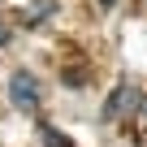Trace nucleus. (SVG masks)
Wrapping results in <instances>:
<instances>
[{
	"label": "nucleus",
	"mask_w": 147,
	"mask_h": 147,
	"mask_svg": "<svg viewBox=\"0 0 147 147\" xmlns=\"http://www.w3.org/2000/svg\"><path fill=\"white\" fill-rule=\"evenodd\" d=\"M100 5H104V9H113V5H117V0H100Z\"/></svg>",
	"instance_id": "423d86ee"
},
{
	"label": "nucleus",
	"mask_w": 147,
	"mask_h": 147,
	"mask_svg": "<svg viewBox=\"0 0 147 147\" xmlns=\"http://www.w3.org/2000/svg\"><path fill=\"white\" fill-rule=\"evenodd\" d=\"M0 43H9V30H5V26H0Z\"/></svg>",
	"instance_id": "39448f33"
},
{
	"label": "nucleus",
	"mask_w": 147,
	"mask_h": 147,
	"mask_svg": "<svg viewBox=\"0 0 147 147\" xmlns=\"http://www.w3.org/2000/svg\"><path fill=\"white\" fill-rule=\"evenodd\" d=\"M56 13V0H35V5L22 9V26H43V18Z\"/></svg>",
	"instance_id": "7ed1b4c3"
},
{
	"label": "nucleus",
	"mask_w": 147,
	"mask_h": 147,
	"mask_svg": "<svg viewBox=\"0 0 147 147\" xmlns=\"http://www.w3.org/2000/svg\"><path fill=\"white\" fill-rule=\"evenodd\" d=\"M43 147H74L65 134H56V130H43Z\"/></svg>",
	"instance_id": "20e7f679"
},
{
	"label": "nucleus",
	"mask_w": 147,
	"mask_h": 147,
	"mask_svg": "<svg viewBox=\"0 0 147 147\" xmlns=\"http://www.w3.org/2000/svg\"><path fill=\"white\" fill-rule=\"evenodd\" d=\"M9 100L22 108V113H35L39 108V78L30 69H18L13 78H9Z\"/></svg>",
	"instance_id": "f257e3e1"
},
{
	"label": "nucleus",
	"mask_w": 147,
	"mask_h": 147,
	"mask_svg": "<svg viewBox=\"0 0 147 147\" xmlns=\"http://www.w3.org/2000/svg\"><path fill=\"white\" fill-rule=\"evenodd\" d=\"M138 104H143V91H138L134 82H117V87H113V95H108V104H104V121L130 117Z\"/></svg>",
	"instance_id": "f03ea898"
}]
</instances>
